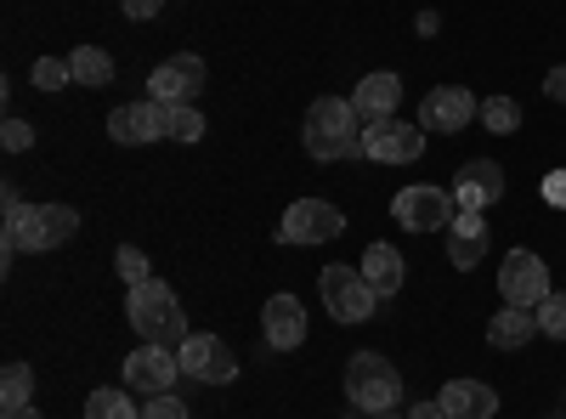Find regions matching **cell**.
Instances as JSON below:
<instances>
[{"label":"cell","mask_w":566,"mask_h":419,"mask_svg":"<svg viewBox=\"0 0 566 419\" xmlns=\"http://www.w3.org/2000/svg\"><path fill=\"white\" fill-rule=\"evenodd\" d=\"M301 143L317 165H340V159H363V130H357V108L346 97H317L306 108Z\"/></svg>","instance_id":"cell-1"},{"label":"cell","mask_w":566,"mask_h":419,"mask_svg":"<svg viewBox=\"0 0 566 419\" xmlns=\"http://www.w3.org/2000/svg\"><path fill=\"white\" fill-rule=\"evenodd\" d=\"M125 317H130V329L142 335V346H181L187 335V312H181V301L170 295V284H159V277H148V284H136V290H125Z\"/></svg>","instance_id":"cell-2"},{"label":"cell","mask_w":566,"mask_h":419,"mask_svg":"<svg viewBox=\"0 0 566 419\" xmlns=\"http://www.w3.org/2000/svg\"><path fill=\"white\" fill-rule=\"evenodd\" d=\"M80 232V210H69V205H29L18 221H7V232H0V250H7V261L12 255H45V250H57V244H69Z\"/></svg>","instance_id":"cell-3"},{"label":"cell","mask_w":566,"mask_h":419,"mask_svg":"<svg viewBox=\"0 0 566 419\" xmlns=\"http://www.w3.org/2000/svg\"><path fill=\"white\" fill-rule=\"evenodd\" d=\"M346 397L352 408L363 413H391L402 402V375H397V363L380 357V352H357L346 363Z\"/></svg>","instance_id":"cell-4"},{"label":"cell","mask_w":566,"mask_h":419,"mask_svg":"<svg viewBox=\"0 0 566 419\" xmlns=\"http://www.w3.org/2000/svg\"><path fill=\"white\" fill-rule=\"evenodd\" d=\"M391 216L408 227V232H448L453 216H459V199L453 188H431V181H413L391 199Z\"/></svg>","instance_id":"cell-5"},{"label":"cell","mask_w":566,"mask_h":419,"mask_svg":"<svg viewBox=\"0 0 566 419\" xmlns=\"http://www.w3.org/2000/svg\"><path fill=\"white\" fill-rule=\"evenodd\" d=\"M317 290H323L328 317H335V323H368L374 312H380V295H374V290H368V277L352 272V266H323Z\"/></svg>","instance_id":"cell-6"},{"label":"cell","mask_w":566,"mask_h":419,"mask_svg":"<svg viewBox=\"0 0 566 419\" xmlns=\"http://www.w3.org/2000/svg\"><path fill=\"white\" fill-rule=\"evenodd\" d=\"M499 295H504V306H527V312H538L555 290H549V266H544V255H533V250H510L504 255V266H499Z\"/></svg>","instance_id":"cell-7"},{"label":"cell","mask_w":566,"mask_h":419,"mask_svg":"<svg viewBox=\"0 0 566 419\" xmlns=\"http://www.w3.org/2000/svg\"><path fill=\"white\" fill-rule=\"evenodd\" d=\"M424 154V125H413V119H374V125H363V159H374V165H413Z\"/></svg>","instance_id":"cell-8"},{"label":"cell","mask_w":566,"mask_h":419,"mask_svg":"<svg viewBox=\"0 0 566 419\" xmlns=\"http://www.w3.org/2000/svg\"><path fill=\"white\" fill-rule=\"evenodd\" d=\"M346 232V216L328 205V199H295L290 210H283L277 221V239L283 244H328Z\"/></svg>","instance_id":"cell-9"},{"label":"cell","mask_w":566,"mask_h":419,"mask_svg":"<svg viewBox=\"0 0 566 419\" xmlns=\"http://www.w3.org/2000/svg\"><path fill=\"white\" fill-rule=\"evenodd\" d=\"M176 357H181V375H193L205 386H232L239 380V357H232L216 335H187L176 346Z\"/></svg>","instance_id":"cell-10"},{"label":"cell","mask_w":566,"mask_h":419,"mask_svg":"<svg viewBox=\"0 0 566 419\" xmlns=\"http://www.w3.org/2000/svg\"><path fill=\"white\" fill-rule=\"evenodd\" d=\"M176 380H181V357H176L170 346H136V352L125 357V386H130V391L165 397V391H176Z\"/></svg>","instance_id":"cell-11"},{"label":"cell","mask_w":566,"mask_h":419,"mask_svg":"<svg viewBox=\"0 0 566 419\" xmlns=\"http://www.w3.org/2000/svg\"><path fill=\"white\" fill-rule=\"evenodd\" d=\"M205 91V57L181 52V57H165L154 74H148V97L154 103H193Z\"/></svg>","instance_id":"cell-12"},{"label":"cell","mask_w":566,"mask_h":419,"mask_svg":"<svg viewBox=\"0 0 566 419\" xmlns=\"http://www.w3.org/2000/svg\"><path fill=\"white\" fill-rule=\"evenodd\" d=\"M482 114V103L476 97H470V91L464 85H437L431 91V97H424L419 103V125L424 130H442V136H453V130H464L470 119H476Z\"/></svg>","instance_id":"cell-13"},{"label":"cell","mask_w":566,"mask_h":419,"mask_svg":"<svg viewBox=\"0 0 566 419\" xmlns=\"http://www.w3.org/2000/svg\"><path fill=\"white\" fill-rule=\"evenodd\" d=\"M453 199H459V210H488V205H499V199H504V165H499V159H470V165H459Z\"/></svg>","instance_id":"cell-14"},{"label":"cell","mask_w":566,"mask_h":419,"mask_svg":"<svg viewBox=\"0 0 566 419\" xmlns=\"http://www.w3.org/2000/svg\"><path fill=\"white\" fill-rule=\"evenodd\" d=\"M261 335H266L272 352L306 346V306H301L295 295H272V301L261 306Z\"/></svg>","instance_id":"cell-15"},{"label":"cell","mask_w":566,"mask_h":419,"mask_svg":"<svg viewBox=\"0 0 566 419\" xmlns=\"http://www.w3.org/2000/svg\"><path fill=\"white\" fill-rule=\"evenodd\" d=\"M108 136L119 148H142V143H159L165 136V108L148 97V103H125L108 114Z\"/></svg>","instance_id":"cell-16"},{"label":"cell","mask_w":566,"mask_h":419,"mask_svg":"<svg viewBox=\"0 0 566 419\" xmlns=\"http://www.w3.org/2000/svg\"><path fill=\"white\" fill-rule=\"evenodd\" d=\"M397 97H402V74L380 69V74H363V80H357L352 108H357L363 125H374V119H391V114H397Z\"/></svg>","instance_id":"cell-17"},{"label":"cell","mask_w":566,"mask_h":419,"mask_svg":"<svg viewBox=\"0 0 566 419\" xmlns=\"http://www.w3.org/2000/svg\"><path fill=\"white\" fill-rule=\"evenodd\" d=\"M482 255H488V210H459L448 227V261L470 272V266H482Z\"/></svg>","instance_id":"cell-18"},{"label":"cell","mask_w":566,"mask_h":419,"mask_svg":"<svg viewBox=\"0 0 566 419\" xmlns=\"http://www.w3.org/2000/svg\"><path fill=\"white\" fill-rule=\"evenodd\" d=\"M437 402H442L448 419H493L499 413V391L482 386V380H448Z\"/></svg>","instance_id":"cell-19"},{"label":"cell","mask_w":566,"mask_h":419,"mask_svg":"<svg viewBox=\"0 0 566 419\" xmlns=\"http://www.w3.org/2000/svg\"><path fill=\"white\" fill-rule=\"evenodd\" d=\"M363 277H368V290L374 295H397L402 290V277H408V266H402V255H397V244H368L363 250V266H357Z\"/></svg>","instance_id":"cell-20"},{"label":"cell","mask_w":566,"mask_h":419,"mask_svg":"<svg viewBox=\"0 0 566 419\" xmlns=\"http://www.w3.org/2000/svg\"><path fill=\"white\" fill-rule=\"evenodd\" d=\"M533 335H538V312H527V306H499L488 317V346H499V352L527 346Z\"/></svg>","instance_id":"cell-21"},{"label":"cell","mask_w":566,"mask_h":419,"mask_svg":"<svg viewBox=\"0 0 566 419\" xmlns=\"http://www.w3.org/2000/svg\"><path fill=\"white\" fill-rule=\"evenodd\" d=\"M69 69H74L80 85H108V80H114V57L103 52V45H74Z\"/></svg>","instance_id":"cell-22"},{"label":"cell","mask_w":566,"mask_h":419,"mask_svg":"<svg viewBox=\"0 0 566 419\" xmlns=\"http://www.w3.org/2000/svg\"><path fill=\"white\" fill-rule=\"evenodd\" d=\"M34 402V368L29 363H7V375H0V413H18Z\"/></svg>","instance_id":"cell-23"},{"label":"cell","mask_w":566,"mask_h":419,"mask_svg":"<svg viewBox=\"0 0 566 419\" xmlns=\"http://www.w3.org/2000/svg\"><path fill=\"white\" fill-rule=\"evenodd\" d=\"M165 108V136L170 143H199L205 136V114L193 103H159Z\"/></svg>","instance_id":"cell-24"},{"label":"cell","mask_w":566,"mask_h":419,"mask_svg":"<svg viewBox=\"0 0 566 419\" xmlns=\"http://www.w3.org/2000/svg\"><path fill=\"white\" fill-rule=\"evenodd\" d=\"M85 419H142V408H136L125 391L108 386V391H91V397H85Z\"/></svg>","instance_id":"cell-25"},{"label":"cell","mask_w":566,"mask_h":419,"mask_svg":"<svg viewBox=\"0 0 566 419\" xmlns=\"http://www.w3.org/2000/svg\"><path fill=\"white\" fill-rule=\"evenodd\" d=\"M476 119H482V125H488V130H493V136H510V130H515V125H522V108H515V103H510V97H488V103H482V114H476Z\"/></svg>","instance_id":"cell-26"},{"label":"cell","mask_w":566,"mask_h":419,"mask_svg":"<svg viewBox=\"0 0 566 419\" xmlns=\"http://www.w3.org/2000/svg\"><path fill=\"white\" fill-rule=\"evenodd\" d=\"M114 266H119V277H125V290H136V284H148V277H154V272H148V255H142L136 244H119V250H114Z\"/></svg>","instance_id":"cell-27"},{"label":"cell","mask_w":566,"mask_h":419,"mask_svg":"<svg viewBox=\"0 0 566 419\" xmlns=\"http://www.w3.org/2000/svg\"><path fill=\"white\" fill-rule=\"evenodd\" d=\"M69 80H74L69 57H40V63H34V85H40V91H63Z\"/></svg>","instance_id":"cell-28"},{"label":"cell","mask_w":566,"mask_h":419,"mask_svg":"<svg viewBox=\"0 0 566 419\" xmlns=\"http://www.w3.org/2000/svg\"><path fill=\"white\" fill-rule=\"evenodd\" d=\"M538 335L566 341V295H549V301L538 306Z\"/></svg>","instance_id":"cell-29"},{"label":"cell","mask_w":566,"mask_h":419,"mask_svg":"<svg viewBox=\"0 0 566 419\" xmlns=\"http://www.w3.org/2000/svg\"><path fill=\"white\" fill-rule=\"evenodd\" d=\"M0 148H7V154L34 148V125H29V119H7V125H0Z\"/></svg>","instance_id":"cell-30"},{"label":"cell","mask_w":566,"mask_h":419,"mask_svg":"<svg viewBox=\"0 0 566 419\" xmlns=\"http://www.w3.org/2000/svg\"><path fill=\"white\" fill-rule=\"evenodd\" d=\"M142 419H187V408H181L176 391H165V397H148V402H142Z\"/></svg>","instance_id":"cell-31"},{"label":"cell","mask_w":566,"mask_h":419,"mask_svg":"<svg viewBox=\"0 0 566 419\" xmlns=\"http://www.w3.org/2000/svg\"><path fill=\"white\" fill-rule=\"evenodd\" d=\"M544 97H549V103H560V108H566V63H555V69H549V74H544Z\"/></svg>","instance_id":"cell-32"},{"label":"cell","mask_w":566,"mask_h":419,"mask_svg":"<svg viewBox=\"0 0 566 419\" xmlns=\"http://www.w3.org/2000/svg\"><path fill=\"white\" fill-rule=\"evenodd\" d=\"M544 199H549L555 210H566V170H549V176H544Z\"/></svg>","instance_id":"cell-33"},{"label":"cell","mask_w":566,"mask_h":419,"mask_svg":"<svg viewBox=\"0 0 566 419\" xmlns=\"http://www.w3.org/2000/svg\"><path fill=\"white\" fill-rule=\"evenodd\" d=\"M23 210H29V205L18 199V188H12V181H7V188H0V216H7V221H18Z\"/></svg>","instance_id":"cell-34"},{"label":"cell","mask_w":566,"mask_h":419,"mask_svg":"<svg viewBox=\"0 0 566 419\" xmlns=\"http://www.w3.org/2000/svg\"><path fill=\"white\" fill-rule=\"evenodd\" d=\"M165 7V0H125V18H136V23H148L154 12Z\"/></svg>","instance_id":"cell-35"},{"label":"cell","mask_w":566,"mask_h":419,"mask_svg":"<svg viewBox=\"0 0 566 419\" xmlns=\"http://www.w3.org/2000/svg\"><path fill=\"white\" fill-rule=\"evenodd\" d=\"M408 419H448V413H442V402H419V408H408Z\"/></svg>","instance_id":"cell-36"},{"label":"cell","mask_w":566,"mask_h":419,"mask_svg":"<svg viewBox=\"0 0 566 419\" xmlns=\"http://www.w3.org/2000/svg\"><path fill=\"white\" fill-rule=\"evenodd\" d=\"M7 419H40V408L29 402V408H18V413H7Z\"/></svg>","instance_id":"cell-37"},{"label":"cell","mask_w":566,"mask_h":419,"mask_svg":"<svg viewBox=\"0 0 566 419\" xmlns=\"http://www.w3.org/2000/svg\"><path fill=\"white\" fill-rule=\"evenodd\" d=\"M380 419H408V413H397V408H391V413H380Z\"/></svg>","instance_id":"cell-38"}]
</instances>
